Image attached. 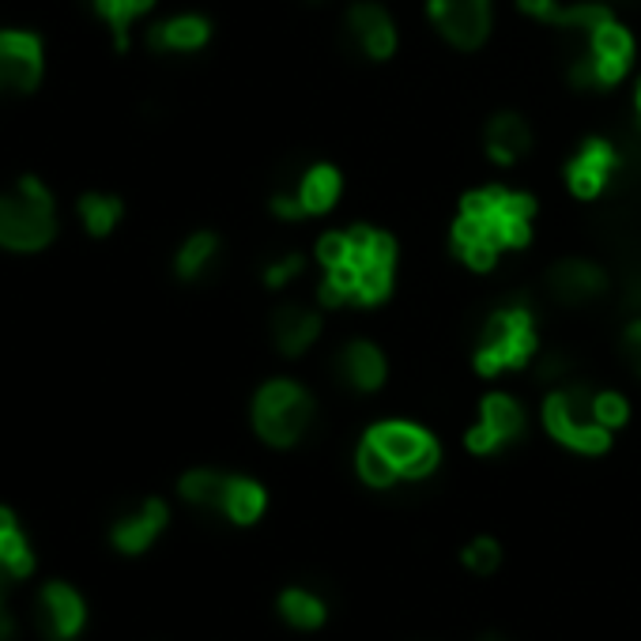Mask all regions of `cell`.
Instances as JSON below:
<instances>
[{"label": "cell", "instance_id": "40", "mask_svg": "<svg viewBox=\"0 0 641 641\" xmlns=\"http://www.w3.org/2000/svg\"><path fill=\"white\" fill-rule=\"evenodd\" d=\"M638 302H641V287H638Z\"/></svg>", "mask_w": 641, "mask_h": 641}, {"label": "cell", "instance_id": "16", "mask_svg": "<svg viewBox=\"0 0 641 641\" xmlns=\"http://www.w3.org/2000/svg\"><path fill=\"white\" fill-rule=\"evenodd\" d=\"M393 257H397V242L385 231H374V226H351L347 231V261L355 268L393 265Z\"/></svg>", "mask_w": 641, "mask_h": 641}, {"label": "cell", "instance_id": "28", "mask_svg": "<svg viewBox=\"0 0 641 641\" xmlns=\"http://www.w3.org/2000/svg\"><path fill=\"white\" fill-rule=\"evenodd\" d=\"M566 186L574 189L577 197L593 200L596 192L608 186V170H600L596 163H588V159H582V155H577V159L566 166Z\"/></svg>", "mask_w": 641, "mask_h": 641}, {"label": "cell", "instance_id": "35", "mask_svg": "<svg viewBox=\"0 0 641 641\" xmlns=\"http://www.w3.org/2000/svg\"><path fill=\"white\" fill-rule=\"evenodd\" d=\"M272 212H276L279 219H302L306 208L298 205V197H276L272 200Z\"/></svg>", "mask_w": 641, "mask_h": 641}, {"label": "cell", "instance_id": "15", "mask_svg": "<svg viewBox=\"0 0 641 641\" xmlns=\"http://www.w3.org/2000/svg\"><path fill=\"white\" fill-rule=\"evenodd\" d=\"M208 20H200V15H178V20H166L159 27H152L147 34V46L152 49H166V54H189V49H200L208 42Z\"/></svg>", "mask_w": 641, "mask_h": 641}, {"label": "cell", "instance_id": "1", "mask_svg": "<svg viewBox=\"0 0 641 641\" xmlns=\"http://www.w3.org/2000/svg\"><path fill=\"white\" fill-rule=\"evenodd\" d=\"M313 416V404L302 385L295 382H268L253 400V423L257 434L272 445H291L306 434Z\"/></svg>", "mask_w": 641, "mask_h": 641}, {"label": "cell", "instance_id": "32", "mask_svg": "<svg viewBox=\"0 0 641 641\" xmlns=\"http://www.w3.org/2000/svg\"><path fill=\"white\" fill-rule=\"evenodd\" d=\"M302 268H306V261L298 257V253H287V257H279L276 265L268 268V287H284V284H291L295 276H302Z\"/></svg>", "mask_w": 641, "mask_h": 641}, {"label": "cell", "instance_id": "19", "mask_svg": "<svg viewBox=\"0 0 641 641\" xmlns=\"http://www.w3.org/2000/svg\"><path fill=\"white\" fill-rule=\"evenodd\" d=\"M226 490H231V479L219 476V472H189V476L181 479V495L200 509H223Z\"/></svg>", "mask_w": 641, "mask_h": 641}, {"label": "cell", "instance_id": "38", "mask_svg": "<svg viewBox=\"0 0 641 641\" xmlns=\"http://www.w3.org/2000/svg\"><path fill=\"white\" fill-rule=\"evenodd\" d=\"M15 634V622H12V615L4 611V600H0V641H12Z\"/></svg>", "mask_w": 641, "mask_h": 641}, {"label": "cell", "instance_id": "5", "mask_svg": "<svg viewBox=\"0 0 641 641\" xmlns=\"http://www.w3.org/2000/svg\"><path fill=\"white\" fill-rule=\"evenodd\" d=\"M371 438L377 442V450L397 464L400 476L423 479L427 472L438 468V442L427 430H419L411 423H382L371 430Z\"/></svg>", "mask_w": 641, "mask_h": 641}, {"label": "cell", "instance_id": "9", "mask_svg": "<svg viewBox=\"0 0 641 641\" xmlns=\"http://www.w3.org/2000/svg\"><path fill=\"white\" fill-rule=\"evenodd\" d=\"M347 34L355 38V46L374 60L393 57V49H397V27H393L389 12H385L382 4H371V0H366V4H355L347 12Z\"/></svg>", "mask_w": 641, "mask_h": 641}, {"label": "cell", "instance_id": "3", "mask_svg": "<svg viewBox=\"0 0 641 641\" xmlns=\"http://www.w3.org/2000/svg\"><path fill=\"white\" fill-rule=\"evenodd\" d=\"M535 351V332H532V313L524 306L517 310H502L487 321L483 332V347L476 355L479 374H498L506 366H524Z\"/></svg>", "mask_w": 641, "mask_h": 641}, {"label": "cell", "instance_id": "12", "mask_svg": "<svg viewBox=\"0 0 641 641\" xmlns=\"http://www.w3.org/2000/svg\"><path fill=\"white\" fill-rule=\"evenodd\" d=\"M163 524H166V506L159 498H152V502H144L136 513L121 517V521L113 524V543H118L125 555H136V551H144L147 543L163 532Z\"/></svg>", "mask_w": 641, "mask_h": 641}, {"label": "cell", "instance_id": "39", "mask_svg": "<svg viewBox=\"0 0 641 641\" xmlns=\"http://www.w3.org/2000/svg\"><path fill=\"white\" fill-rule=\"evenodd\" d=\"M483 641H502V638H498V634H487V638H483Z\"/></svg>", "mask_w": 641, "mask_h": 641}, {"label": "cell", "instance_id": "30", "mask_svg": "<svg viewBox=\"0 0 641 641\" xmlns=\"http://www.w3.org/2000/svg\"><path fill=\"white\" fill-rule=\"evenodd\" d=\"M318 261L324 265V272L336 268V265H347V231L344 234H324L318 242Z\"/></svg>", "mask_w": 641, "mask_h": 641}, {"label": "cell", "instance_id": "7", "mask_svg": "<svg viewBox=\"0 0 641 641\" xmlns=\"http://www.w3.org/2000/svg\"><path fill=\"white\" fill-rule=\"evenodd\" d=\"M42 80V42L27 31H0V95H27Z\"/></svg>", "mask_w": 641, "mask_h": 641}, {"label": "cell", "instance_id": "25", "mask_svg": "<svg viewBox=\"0 0 641 641\" xmlns=\"http://www.w3.org/2000/svg\"><path fill=\"white\" fill-rule=\"evenodd\" d=\"M358 476L371 483V487H389V483L400 476V468L377 450V442L371 434H366V442L358 445Z\"/></svg>", "mask_w": 641, "mask_h": 641}, {"label": "cell", "instance_id": "23", "mask_svg": "<svg viewBox=\"0 0 641 641\" xmlns=\"http://www.w3.org/2000/svg\"><path fill=\"white\" fill-rule=\"evenodd\" d=\"M588 49L604 57H615V60H630L634 57V38H630V31L622 27V23L604 20L596 31H588Z\"/></svg>", "mask_w": 641, "mask_h": 641}, {"label": "cell", "instance_id": "13", "mask_svg": "<svg viewBox=\"0 0 641 641\" xmlns=\"http://www.w3.org/2000/svg\"><path fill=\"white\" fill-rule=\"evenodd\" d=\"M340 377L351 385L355 393H374L382 389L385 382V355L366 340H355V344L344 347L340 355Z\"/></svg>", "mask_w": 641, "mask_h": 641}, {"label": "cell", "instance_id": "4", "mask_svg": "<svg viewBox=\"0 0 641 641\" xmlns=\"http://www.w3.org/2000/svg\"><path fill=\"white\" fill-rule=\"evenodd\" d=\"M54 205H38V200L23 197H0V245L4 250L34 253L54 239Z\"/></svg>", "mask_w": 641, "mask_h": 641}, {"label": "cell", "instance_id": "37", "mask_svg": "<svg viewBox=\"0 0 641 641\" xmlns=\"http://www.w3.org/2000/svg\"><path fill=\"white\" fill-rule=\"evenodd\" d=\"M566 374V358L562 355H543L540 358V377H548V382H555V377Z\"/></svg>", "mask_w": 641, "mask_h": 641}, {"label": "cell", "instance_id": "27", "mask_svg": "<svg viewBox=\"0 0 641 641\" xmlns=\"http://www.w3.org/2000/svg\"><path fill=\"white\" fill-rule=\"evenodd\" d=\"M279 608H284L287 622H295V627H321L324 619V604L313 593H302V588H291Z\"/></svg>", "mask_w": 641, "mask_h": 641}, {"label": "cell", "instance_id": "21", "mask_svg": "<svg viewBox=\"0 0 641 641\" xmlns=\"http://www.w3.org/2000/svg\"><path fill=\"white\" fill-rule=\"evenodd\" d=\"M80 219H84V226L95 234V239H102V234H110L113 226H118L121 200L118 197H102V192H87V197H80Z\"/></svg>", "mask_w": 641, "mask_h": 641}, {"label": "cell", "instance_id": "14", "mask_svg": "<svg viewBox=\"0 0 641 641\" xmlns=\"http://www.w3.org/2000/svg\"><path fill=\"white\" fill-rule=\"evenodd\" d=\"M529 147H532V133L517 113H498L487 125V152L495 163L502 166L517 163L521 155H529Z\"/></svg>", "mask_w": 641, "mask_h": 641}, {"label": "cell", "instance_id": "18", "mask_svg": "<svg viewBox=\"0 0 641 641\" xmlns=\"http://www.w3.org/2000/svg\"><path fill=\"white\" fill-rule=\"evenodd\" d=\"M627 65L630 60H615V57H604V54H588L577 60L574 73H570V80L577 87H585V91H600V87H615L627 76Z\"/></svg>", "mask_w": 641, "mask_h": 641}, {"label": "cell", "instance_id": "31", "mask_svg": "<svg viewBox=\"0 0 641 641\" xmlns=\"http://www.w3.org/2000/svg\"><path fill=\"white\" fill-rule=\"evenodd\" d=\"M464 562H468L476 574H490L498 566V543L495 540H476L468 551H464Z\"/></svg>", "mask_w": 641, "mask_h": 641}, {"label": "cell", "instance_id": "26", "mask_svg": "<svg viewBox=\"0 0 641 641\" xmlns=\"http://www.w3.org/2000/svg\"><path fill=\"white\" fill-rule=\"evenodd\" d=\"M389 291H393V265H366V268H358L355 302L374 306V302H382V298H389Z\"/></svg>", "mask_w": 641, "mask_h": 641}, {"label": "cell", "instance_id": "20", "mask_svg": "<svg viewBox=\"0 0 641 641\" xmlns=\"http://www.w3.org/2000/svg\"><path fill=\"white\" fill-rule=\"evenodd\" d=\"M483 423L495 430L502 442H509V438H517L524 430V411H521V404H517L513 397H506V393H495V397L483 400Z\"/></svg>", "mask_w": 641, "mask_h": 641}, {"label": "cell", "instance_id": "24", "mask_svg": "<svg viewBox=\"0 0 641 641\" xmlns=\"http://www.w3.org/2000/svg\"><path fill=\"white\" fill-rule=\"evenodd\" d=\"M215 250H219L215 234H208V231L205 234H192V239L178 250V261H174V268H178L181 279H197L200 272L208 268V261L215 257Z\"/></svg>", "mask_w": 641, "mask_h": 641}, {"label": "cell", "instance_id": "17", "mask_svg": "<svg viewBox=\"0 0 641 641\" xmlns=\"http://www.w3.org/2000/svg\"><path fill=\"white\" fill-rule=\"evenodd\" d=\"M295 197L306 208V215H324L340 200V174L332 166H313V170H306Z\"/></svg>", "mask_w": 641, "mask_h": 641}, {"label": "cell", "instance_id": "22", "mask_svg": "<svg viewBox=\"0 0 641 641\" xmlns=\"http://www.w3.org/2000/svg\"><path fill=\"white\" fill-rule=\"evenodd\" d=\"M226 517H234L239 524H250L261 517L265 509V490L253 479H231V490H226Z\"/></svg>", "mask_w": 641, "mask_h": 641}, {"label": "cell", "instance_id": "33", "mask_svg": "<svg viewBox=\"0 0 641 641\" xmlns=\"http://www.w3.org/2000/svg\"><path fill=\"white\" fill-rule=\"evenodd\" d=\"M498 445H502V438H498L487 423H479V427L468 430V450L472 453H495Z\"/></svg>", "mask_w": 641, "mask_h": 641}, {"label": "cell", "instance_id": "8", "mask_svg": "<svg viewBox=\"0 0 641 641\" xmlns=\"http://www.w3.org/2000/svg\"><path fill=\"white\" fill-rule=\"evenodd\" d=\"M84 600L76 588H68L65 582H54L42 588L38 596V622H42V634L54 638V641H68L80 634L84 627Z\"/></svg>", "mask_w": 641, "mask_h": 641}, {"label": "cell", "instance_id": "6", "mask_svg": "<svg viewBox=\"0 0 641 641\" xmlns=\"http://www.w3.org/2000/svg\"><path fill=\"white\" fill-rule=\"evenodd\" d=\"M430 23L450 46L476 49L490 34V0H427Z\"/></svg>", "mask_w": 641, "mask_h": 641}, {"label": "cell", "instance_id": "11", "mask_svg": "<svg viewBox=\"0 0 641 641\" xmlns=\"http://www.w3.org/2000/svg\"><path fill=\"white\" fill-rule=\"evenodd\" d=\"M272 332H276V347L284 351V355H302L306 347L318 340L321 332V318L313 310H306V306L298 302H287L276 310V321H272Z\"/></svg>", "mask_w": 641, "mask_h": 641}, {"label": "cell", "instance_id": "34", "mask_svg": "<svg viewBox=\"0 0 641 641\" xmlns=\"http://www.w3.org/2000/svg\"><path fill=\"white\" fill-rule=\"evenodd\" d=\"M517 8H521L524 15H532V20H543V23H551L559 15V0H517Z\"/></svg>", "mask_w": 641, "mask_h": 641}, {"label": "cell", "instance_id": "29", "mask_svg": "<svg viewBox=\"0 0 641 641\" xmlns=\"http://www.w3.org/2000/svg\"><path fill=\"white\" fill-rule=\"evenodd\" d=\"M627 416H630V408H627V400L619 397V393H596L593 397V419L600 427H622L627 423Z\"/></svg>", "mask_w": 641, "mask_h": 641}, {"label": "cell", "instance_id": "10", "mask_svg": "<svg viewBox=\"0 0 641 641\" xmlns=\"http://www.w3.org/2000/svg\"><path fill=\"white\" fill-rule=\"evenodd\" d=\"M548 284H551V295H555L559 302L577 306V302H588V298L604 295L608 276H604L596 265H588V261H559V265L551 268Z\"/></svg>", "mask_w": 641, "mask_h": 641}, {"label": "cell", "instance_id": "2", "mask_svg": "<svg viewBox=\"0 0 641 641\" xmlns=\"http://www.w3.org/2000/svg\"><path fill=\"white\" fill-rule=\"evenodd\" d=\"M543 423L562 445L577 453H604L608 450V427L593 419V397L585 389H562L551 393L543 404Z\"/></svg>", "mask_w": 641, "mask_h": 641}, {"label": "cell", "instance_id": "36", "mask_svg": "<svg viewBox=\"0 0 641 641\" xmlns=\"http://www.w3.org/2000/svg\"><path fill=\"white\" fill-rule=\"evenodd\" d=\"M627 351H630V363H634V371L641 377V321L630 324V332H627Z\"/></svg>", "mask_w": 641, "mask_h": 641}]
</instances>
